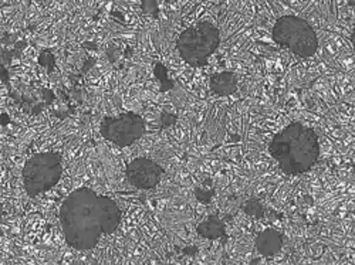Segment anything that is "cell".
I'll use <instances>...</instances> for the list:
<instances>
[{"instance_id": "cell-10", "label": "cell", "mask_w": 355, "mask_h": 265, "mask_svg": "<svg viewBox=\"0 0 355 265\" xmlns=\"http://www.w3.org/2000/svg\"><path fill=\"white\" fill-rule=\"evenodd\" d=\"M198 232L205 239H219L225 234V224L216 217V216H211L206 219L202 224H199L198 227Z\"/></svg>"}, {"instance_id": "cell-6", "label": "cell", "mask_w": 355, "mask_h": 265, "mask_svg": "<svg viewBox=\"0 0 355 265\" xmlns=\"http://www.w3.org/2000/svg\"><path fill=\"white\" fill-rule=\"evenodd\" d=\"M142 134L144 121L139 115L134 112L104 118L101 124V135L118 146H128L134 143L142 136Z\"/></svg>"}, {"instance_id": "cell-9", "label": "cell", "mask_w": 355, "mask_h": 265, "mask_svg": "<svg viewBox=\"0 0 355 265\" xmlns=\"http://www.w3.org/2000/svg\"><path fill=\"white\" fill-rule=\"evenodd\" d=\"M236 86H238V81H236L234 74L229 71L216 74L211 80L212 91L218 95H230L236 91Z\"/></svg>"}, {"instance_id": "cell-4", "label": "cell", "mask_w": 355, "mask_h": 265, "mask_svg": "<svg viewBox=\"0 0 355 265\" xmlns=\"http://www.w3.org/2000/svg\"><path fill=\"white\" fill-rule=\"evenodd\" d=\"M273 39L276 43L304 58L315 54L318 48V40L313 27L297 16L279 19L273 28Z\"/></svg>"}, {"instance_id": "cell-8", "label": "cell", "mask_w": 355, "mask_h": 265, "mask_svg": "<svg viewBox=\"0 0 355 265\" xmlns=\"http://www.w3.org/2000/svg\"><path fill=\"white\" fill-rule=\"evenodd\" d=\"M283 246V239L279 231L275 228H268L261 231L256 239L257 251L264 257H272L280 251Z\"/></svg>"}, {"instance_id": "cell-7", "label": "cell", "mask_w": 355, "mask_h": 265, "mask_svg": "<svg viewBox=\"0 0 355 265\" xmlns=\"http://www.w3.org/2000/svg\"><path fill=\"white\" fill-rule=\"evenodd\" d=\"M162 176V169L154 161L138 158L127 167V178L130 183L138 189H154Z\"/></svg>"}, {"instance_id": "cell-1", "label": "cell", "mask_w": 355, "mask_h": 265, "mask_svg": "<svg viewBox=\"0 0 355 265\" xmlns=\"http://www.w3.org/2000/svg\"><path fill=\"white\" fill-rule=\"evenodd\" d=\"M60 220L67 243L77 250H92L101 234H111L121 220L116 204L88 189L73 192L63 203Z\"/></svg>"}, {"instance_id": "cell-3", "label": "cell", "mask_w": 355, "mask_h": 265, "mask_svg": "<svg viewBox=\"0 0 355 265\" xmlns=\"http://www.w3.org/2000/svg\"><path fill=\"white\" fill-rule=\"evenodd\" d=\"M218 46L219 32L208 21H199L191 26L178 39V50L191 66H205Z\"/></svg>"}, {"instance_id": "cell-11", "label": "cell", "mask_w": 355, "mask_h": 265, "mask_svg": "<svg viewBox=\"0 0 355 265\" xmlns=\"http://www.w3.org/2000/svg\"><path fill=\"white\" fill-rule=\"evenodd\" d=\"M246 213L250 214V216H254V217H261L264 213L263 210V205L259 203V201H249V204L245 208Z\"/></svg>"}, {"instance_id": "cell-2", "label": "cell", "mask_w": 355, "mask_h": 265, "mask_svg": "<svg viewBox=\"0 0 355 265\" xmlns=\"http://www.w3.org/2000/svg\"><path fill=\"white\" fill-rule=\"evenodd\" d=\"M318 151L317 135L302 124L288 125L270 145L272 156L290 174L307 172L317 162Z\"/></svg>"}, {"instance_id": "cell-5", "label": "cell", "mask_w": 355, "mask_h": 265, "mask_svg": "<svg viewBox=\"0 0 355 265\" xmlns=\"http://www.w3.org/2000/svg\"><path fill=\"white\" fill-rule=\"evenodd\" d=\"M62 176V158L58 154H42L28 159L23 169L26 192L31 197L51 189Z\"/></svg>"}]
</instances>
